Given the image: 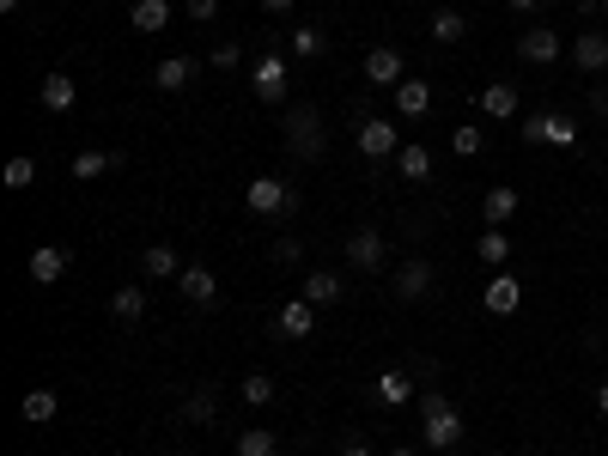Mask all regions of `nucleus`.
Instances as JSON below:
<instances>
[{"label":"nucleus","instance_id":"obj_1","mask_svg":"<svg viewBox=\"0 0 608 456\" xmlns=\"http://www.w3.org/2000/svg\"><path fill=\"white\" fill-rule=\"evenodd\" d=\"M280 134H286V152H292V159H304V165H317L323 152H329V134H323V110L317 104H292L280 116Z\"/></svg>","mask_w":608,"mask_h":456},{"label":"nucleus","instance_id":"obj_2","mask_svg":"<svg viewBox=\"0 0 608 456\" xmlns=\"http://www.w3.org/2000/svg\"><path fill=\"white\" fill-rule=\"evenodd\" d=\"M420 420H426V450H456L463 444V414H456L438 390H420Z\"/></svg>","mask_w":608,"mask_h":456},{"label":"nucleus","instance_id":"obj_3","mask_svg":"<svg viewBox=\"0 0 608 456\" xmlns=\"http://www.w3.org/2000/svg\"><path fill=\"white\" fill-rule=\"evenodd\" d=\"M244 207H250V213H262V219H280V213H292V207H298V195H292L280 177H250V183H244Z\"/></svg>","mask_w":608,"mask_h":456},{"label":"nucleus","instance_id":"obj_4","mask_svg":"<svg viewBox=\"0 0 608 456\" xmlns=\"http://www.w3.org/2000/svg\"><path fill=\"white\" fill-rule=\"evenodd\" d=\"M353 146H359V159L377 165V159H396V152H402V134H396V122H384V116H377V122L365 116L359 134H353Z\"/></svg>","mask_w":608,"mask_h":456},{"label":"nucleus","instance_id":"obj_5","mask_svg":"<svg viewBox=\"0 0 608 456\" xmlns=\"http://www.w3.org/2000/svg\"><path fill=\"white\" fill-rule=\"evenodd\" d=\"M384 256H390V244H384V232H377V225H359V232H347V268L377 274V268H384Z\"/></svg>","mask_w":608,"mask_h":456},{"label":"nucleus","instance_id":"obj_6","mask_svg":"<svg viewBox=\"0 0 608 456\" xmlns=\"http://www.w3.org/2000/svg\"><path fill=\"white\" fill-rule=\"evenodd\" d=\"M560 49H566V43H560V31H554V25H529V31L517 37V55H523L529 67H554V61H560Z\"/></svg>","mask_w":608,"mask_h":456},{"label":"nucleus","instance_id":"obj_7","mask_svg":"<svg viewBox=\"0 0 608 456\" xmlns=\"http://www.w3.org/2000/svg\"><path fill=\"white\" fill-rule=\"evenodd\" d=\"M523 140H536V146H578V128L566 116H523Z\"/></svg>","mask_w":608,"mask_h":456},{"label":"nucleus","instance_id":"obj_8","mask_svg":"<svg viewBox=\"0 0 608 456\" xmlns=\"http://www.w3.org/2000/svg\"><path fill=\"white\" fill-rule=\"evenodd\" d=\"M311 329H317V304H311V298L280 304V317H274V335H280V341H304Z\"/></svg>","mask_w":608,"mask_h":456},{"label":"nucleus","instance_id":"obj_9","mask_svg":"<svg viewBox=\"0 0 608 456\" xmlns=\"http://www.w3.org/2000/svg\"><path fill=\"white\" fill-rule=\"evenodd\" d=\"M195 73H201L195 55H165L159 67H152V86H159V92H189V86H195Z\"/></svg>","mask_w":608,"mask_h":456},{"label":"nucleus","instance_id":"obj_10","mask_svg":"<svg viewBox=\"0 0 608 456\" xmlns=\"http://www.w3.org/2000/svg\"><path fill=\"white\" fill-rule=\"evenodd\" d=\"M256 98H262L268 110L286 104V61H280V55H262V61H256Z\"/></svg>","mask_w":608,"mask_h":456},{"label":"nucleus","instance_id":"obj_11","mask_svg":"<svg viewBox=\"0 0 608 456\" xmlns=\"http://www.w3.org/2000/svg\"><path fill=\"white\" fill-rule=\"evenodd\" d=\"M432 286H438L432 262H402V268H396V298L420 304V298H432Z\"/></svg>","mask_w":608,"mask_h":456},{"label":"nucleus","instance_id":"obj_12","mask_svg":"<svg viewBox=\"0 0 608 456\" xmlns=\"http://www.w3.org/2000/svg\"><path fill=\"white\" fill-rule=\"evenodd\" d=\"M177 420H183V426H213V420H219V390H213V384L189 390V396L177 402Z\"/></svg>","mask_w":608,"mask_h":456},{"label":"nucleus","instance_id":"obj_13","mask_svg":"<svg viewBox=\"0 0 608 456\" xmlns=\"http://www.w3.org/2000/svg\"><path fill=\"white\" fill-rule=\"evenodd\" d=\"M481 304H487L493 317H511L517 304H523V280H517V274H493L487 292H481Z\"/></svg>","mask_w":608,"mask_h":456},{"label":"nucleus","instance_id":"obj_14","mask_svg":"<svg viewBox=\"0 0 608 456\" xmlns=\"http://www.w3.org/2000/svg\"><path fill=\"white\" fill-rule=\"evenodd\" d=\"M365 80H371V86H390V92H396V86H402V55H396L390 43H377V49L365 55Z\"/></svg>","mask_w":608,"mask_h":456},{"label":"nucleus","instance_id":"obj_15","mask_svg":"<svg viewBox=\"0 0 608 456\" xmlns=\"http://www.w3.org/2000/svg\"><path fill=\"white\" fill-rule=\"evenodd\" d=\"M67 262H73V256H67V250H61V244H37V250H31V262H25V268H31V280H37V286H55V280H61V274H67Z\"/></svg>","mask_w":608,"mask_h":456},{"label":"nucleus","instance_id":"obj_16","mask_svg":"<svg viewBox=\"0 0 608 456\" xmlns=\"http://www.w3.org/2000/svg\"><path fill=\"white\" fill-rule=\"evenodd\" d=\"M37 98H43V110H55V116H67L73 104H80V86L67 80V73H43V86H37Z\"/></svg>","mask_w":608,"mask_h":456},{"label":"nucleus","instance_id":"obj_17","mask_svg":"<svg viewBox=\"0 0 608 456\" xmlns=\"http://www.w3.org/2000/svg\"><path fill=\"white\" fill-rule=\"evenodd\" d=\"M177 292H183L189 304H213V298H219V280H213V268H201V262H189V268L177 274Z\"/></svg>","mask_w":608,"mask_h":456},{"label":"nucleus","instance_id":"obj_18","mask_svg":"<svg viewBox=\"0 0 608 456\" xmlns=\"http://www.w3.org/2000/svg\"><path fill=\"white\" fill-rule=\"evenodd\" d=\"M572 61H578L584 73H602V67H608V31H578V37H572Z\"/></svg>","mask_w":608,"mask_h":456},{"label":"nucleus","instance_id":"obj_19","mask_svg":"<svg viewBox=\"0 0 608 456\" xmlns=\"http://www.w3.org/2000/svg\"><path fill=\"white\" fill-rule=\"evenodd\" d=\"M396 177H402V183H426V177H432V152H426L420 140H402V152H396Z\"/></svg>","mask_w":608,"mask_h":456},{"label":"nucleus","instance_id":"obj_20","mask_svg":"<svg viewBox=\"0 0 608 456\" xmlns=\"http://www.w3.org/2000/svg\"><path fill=\"white\" fill-rule=\"evenodd\" d=\"M128 19H134V31L159 37V31L171 25V0H134V7H128Z\"/></svg>","mask_w":608,"mask_h":456},{"label":"nucleus","instance_id":"obj_21","mask_svg":"<svg viewBox=\"0 0 608 456\" xmlns=\"http://www.w3.org/2000/svg\"><path fill=\"white\" fill-rule=\"evenodd\" d=\"M140 274H146V280H177V274H183V262H177V250H171V244H146Z\"/></svg>","mask_w":608,"mask_h":456},{"label":"nucleus","instance_id":"obj_22","mask_svg":"<svg viewBox=\"0 0 608 456\" xmlns=\"http://www.w3.org/2000/svg\"><path fill=\"white\" fill-rule=\"evenodd\" d=\"M396 110H402L408 122H420V116L432 110V86H426V80H402V86H396Z\"/></svg>","mask_w":608,"mask_h":456},{"label":"nucleus","instance_id":"obj_23","mask_svg":"<svg viewBox=\"0 0 608 456\" xmlns=\"http://www.w3.org/2000/svg\"><path fill=\"white\" fill-rule=\"evenodd\" d=\"M128 159L122 152H80V159H73V177L80 183H92V177H110V171H122Z\"/></svg>","mask_w":608,"mask_h":456},{"label":"nucleus","instance_id":"obj_24","mask_svg":"<svg viewBox=\"0 0 608 456\" xmlns=\"http://www.w3.org/2000/svg\"><path fill=\"white\" fill-rule=\"evenodd\" d=\"M110 317H116V323H140V317H146V292H140V286H116V292H110Z\"/></svg>","mask_w":608,"mask_h":456},{"label":"nucleus","instance_id":"obj_25","mask_svg":"<svg viewBox=\"0 0 608 456\" xmlns=\"http://www.w3.org/2000/svg\"><path fill=\"white\" fill-rule=\"evenodd\" d=\"M19 414H25V420H31V426H49V420H55V414H61V396H55V390H43V384H37V390H31V396H25V402H19Z\"/></svg>","mask_w":608,"mask_h":456},{"label":"nucleus","instance_id":"obj_26","mask_svg":"<svg viewBox=\"0 0 608 456\" xmlns=\"http://www.w3.org/2000/svg\"><path fill=\"white\" fill-rule=\"evenodd\" d=\"M517 201H523V195H517L511 183H499V189H487V201H481V213H487V225H505V219L517 213Z\"/></svg>","mask_w":608,"mask_h":456},{"label":"nucleus","instance_id":"obj_27","mask_svg":"<svg viewBox=\"0 0 608 456\" xmlns=\"http://www.w3.org/2000/svg\"><path fill=\"white\" fill-rule=\"evenodd\" d=\"M377 402H384V408H402V402H414V384H408V371H384V377H377Z\"/></svg>","mask_w":608,"mask_h":456},{"label":"nucleus","instance_id":"obj_28","mask_svg":"<svg viewBox=\"0 0 608 456\" xmlns=\"http://www.w3.org/2000/svg\"><path fill=\"white\" fill-rule=\"evenodd\" d=\"M475 256H481L487 268H505V262H511V238L493 225V232H481V238H475Z\"/></svg>","mask_w":608,"mask_h":456},{"label":"nucleus","instance_id":"obj_29","mask_svg":"<svg viewBox=\"0 0 608 456\" xmlns=\"http://www.w3.org/2000/svg\"><path fill=\"white\" fill-rule=\"evenodd\" d=\"M286 49H292V55H298V61H317V55H323V49H329V37H323V31H317V25H298V31H292V37H286Z\"/></svg>","mask_w":608,"mask_h":456},{"label":"nucleus","instance_id":"obj_30","mask_svg":"<svg viewBox=\"0 0 608 456\" xmlns=\"http://www.w3.org/2000/svg\"><path fill=\"white\" fill-rule=\"evenodd\" d=\"M481 110H487L493 122L517 116V86H481Z\"/></svg>","mask_w":608,"mask_h":456},{"label":"nucleus","instance_id":"obj_31","mask_svg":"<svg viewBox=\"0 0 608 456\" xmlns=\"http://www.w3.org/2000/svg\"><path fill=\"white\" fill-rule=\"evenodd\" d=\"M463 37H469V19L456 13V7H444V13L432 19V43H444V49H450V43H463Z\"/></svg>","mask_w":608,"mask_h":456},{"label":"nucleus","instance_id":"obj_32","mask_svg":"<svg viewBox=\"0 0 608 456\" xmlns=\"http://www.w3.org/2000/svg\"><path fill=\"white\" fill-rule=\"evenodd\" d=\"M37 183V159H25V152H19V159H7V171H0V189H13V195H25Z\"/></svg>","mask_w":608,"mask_h":456},{"label":"nucleus","instance_id":"obj_33","mask_svg":"<svg viewBox=\"0 0 608 456\" xmlns=\"http://www.w3.org/2000/svg\"><path fill=\"white\" fill-rule=\"evenodd\" d=\"M304 298H311V304H335V298H341V280H335L329 268H317V274H304Z\"/></svg>","mask_w":608,"mask_h":456},{"label":"nucleus","instance_id":"obj_34","mask_svg":"<svg viewBox=\"0 0 608 456\" xmlns=\"http://www.w3.org/2000/svg\"><path fill=\"white\" fill-rule=\"evenodd\" d=\"M238 456H280V438H274L268 426H250V432L238 438Z\"/></svg>","mask_w":608,"mask_h":456},{"label":"nucleus","instance_id":"obj_35","mask_svg":"<svg viewBox=\"0 0 608 456\" xmlns=\"http://www.w3.org/2000/svg\"><path fill=\"white\" fill-rule=\"evenodd\" d=\"M244 402H250V408H268V402H274V377H268V371H250V377H244Z\"/></svg>","mask_w":608,"mask_h":456},{"label":"nucleus","instance_id":"obj_36","mask_svg":"<svg viewBox=\"0 0 608 456\" xmlns=\"http://www.w3.org/2000/svg\"><path fill=\"white\" fill-rule=\"evenodd\" d=\"M481 146H487V134H481V128H456V134H450V152H456V159H475Z\"/></svg>","mask_w":608,"mask_h":456},{"label":"nucleus","instance_id":"obj_37","mask_svg":"<svg viewBox=\"0 0 608 456\" xmlns=\"http://www.w3.org/2000/svg\"><path fill=\"white\" fill-rule=\"evenodd\" d=\"M268 256H274L280 268H292V262L304 256V244H298V238H274V250H268Z\"/></svg>","mask_w":608,"mask_h":456},{"label":"nucleus","instance_id":"obj_38","mask_svg":"<svg viewBox=\"0 0 608 456\" xmlns=\"http://www.w3.org/2000/svg\"><path fill=\"white\" fill-rule=\"evenodd\" d=\"M183 7H189V19H195V25H207V19H219V0H183Z\"/></svg>","mask_w":608,"mask_h":456},{"label":"nucleus","instance_id":"obj_39","mask_svg":"<svg viewBox=\"0 0 608 456\" xmlns=\"http://www.w3.org/2000/svg\"><path fill=\"white\" fill-rule=\"evenodd\" d=\"M207 61H213V67H238V61H244V49H238V43H219Z\"/></svg>","mask_w":608,"mask_h":456},{"label":"nucleus","instance_id":"obj_40","mask_svg":"<svg viewBox=\"0 0 608 456\" xmlns=\"http://www.w3.org/2000/svg\"><path fill=\"white\" fill-rule=\"evenodd\" d=\"M511 13H536V7H548V0H505Z\"/></svg>","mask_w":608,"mask_h":456},{"label":"nucleus","instance_id":"obj_41","mask_svg":"<svg viewBox=\"0 0 608 456\" xmlns=\"http://www.w3.org/2000/svg\"><path fill=\"white\" fill-rule=\"evenodd\" d=\"M298 0H262V13H292Z\"/></svg>","mask_w":608,"mask_h":456},{"label":"nucleus","instance_id":"obj_42","mask_svg":"<svg viewBox=\"0 0 608 456\" xmlns=\"http://www.w3.org/2000/svg\"><path fill=\"white\" fill-rule=\"evenodd\" d=\"M341 456H371V444H359V438H347V444H341Z\"/></svg>","mask_w":608,"mask_h":456},{"label":"nucleus","instance_id":"obj_43","mask_svg":"<svg viewBox=\"0 0 608 456\" xmlns=\"http://www.w3.org/2000/svg\"><path fill=\"white\" fill-rule=\"evenodd\" d=\"M596 408H602V420H608V384H602V390H596Z\"/></svg>","mask_w":608,"mask_h":456},{"label":"nucleus","instance_id":"obj_44","mask_svg":"<svg viewBox=\"0 0 608 456\" xmlns=\"http://www.w3.org/2000/svg\"><path fill=\"white\" fill-rule=\"evenodd\" d=\"M0 13H19V0H0Z\"/></svg>","mask_w":608,"mask_h":456},{"label":"nucleus","instance_id":"obj_45","mask_svg":"<svg viewBox=\"0 0 608 456\" xmlns=\"http://www.w3.org/2000/svg\"><path fill=\"white\" fill-rule=\"evenodd\" d=\"M596 110H602V116H608V92H602V98H596Z\"/></svg>","mask_w":608,"mask_h":456},{"label":"nucleus","instance_id":"obj_46","mask_svg":"<svg viewBox=\"0 0 608 456\" xmlns=\"http://www.w3.org/2000/svg\"><path fill=\"white\" fill-rule=\"evenodd\" d=\"M596 13H602V19H608V0H596Z\"/></svg>","mask_w":608,"mask_h":456},{"label":"nucleus","instance_id":"obj_47","mask_svg":"<svg viewBox=\"0 0 608 456\" xmlns=\"http://www.w3.org/2000/svg\"><path fill=\"white\" fill-rule=\"evenodd\" d=\"M390 456H414V450H390Z\"/></svg>","mask_w":608,"mask_h":456},{"label":"nucleus","instance_id":"obj_48","mask_svg":"<svg viewBox=\"0 0 608 456\" xmlns=\"http://www.w3.org/2000/svg\"><path fill=\"white\" fill-rule=\"evenodd\" d=\"M602 317H608V311H602Z\"/></svg>","mask_w":608,"mask_h":456},{"label":"nucleus","instance_id":"obj_49","mask_svg":"<svg viewBox=\"0 0 608 456\" xmlns=\"http://www.w3.org/2000/svg\"><path fill=\"white\" fill-rule=\"evenodd\" d=\"M444 456H450V450H444Z\"/></svg>","mask_w":608,"mask_h":456}]
</instances>
